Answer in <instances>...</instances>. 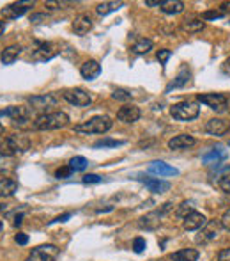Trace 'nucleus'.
Segmentation results:
<instances>
[{
	"label": "nucleus",
	"mask_w": 230,
	"mask_h": 261,
	"mask_svg": "<svg viewBox=\"0 0 230 261\" xmlns=\"http://www.w3.org/2000/svg\"><path fill=\"white\" fill-rule=\"evenodd\" d=\"M221 71H223L225 75H230V57L227 59L225 62H223V64H221Z\"/></svg>",
	"instance_id": "obj_46"
},
{
	"label": "nucleus",
	"mask_w": 230,
	"mask_h": 261,
	"mask_svg": "<svg viewBox=\"0 0 230 261\" xmlns=\"http://www.w3.org/2000/svg\"><path fill=\"white\" fill-rule=\"evenodd\" d=\"M112 98L120 100V102H128V100H131V93H128L126 89H115L114 93H112Z\"/></svg>",
	"instance_id": "obj_33"
},
{
	"label": "nucleus",
	"mask_w": 230,
	"mask_h": 261,
	"mask_svg": "<svg viewBox=\"0 0 230 261\" xmlns=\"http://www.w3.org/2000/svg\"><path fill=\"white\" fill-rule=\"evenodd\" d=\"M161 11L165 14H179L184 11V2L181 0H166L161 4Z\"/></svg>",
	"instance_id": "obj_26"
},
{
	"label": "nucleus",
	"mask_w": 230,
	"mask_h": 261,
	"mask_svg": "<svg viewBox=\"0 0 230 261\" xmlns=\"http://www.w3.org/2000/svg\"><path fill=\"white\" fill-rule=\"evenodd\" d=\"M206 224H207L206 215L198 213V211H193V213L188 215V217L183 220V226L186 231H197V229H202Z\"/></svg>",
	"instance_id": "obj_14"
},
{
	"label": "nucleus",
	"mask_w": 230,
	"mask_h": 261,
	"mask_svg": "<svg viewBox=\"0 0 230 261\" xmlns=\"http://www.w3.org/2000/svg\"><path fill=\"white\" fill-rule=\"evenodd\" d=\"M198 102H202L204 105H207L211 110H216V112H225L227 107H229V100H227L223 94H218V93L200 94V96H198Z\"/></svg>",
	"instance_id": "obj_5"
},
{
	"label": "nucleus",
	"mask_w": 230,
	"mask_h": 261,
	"mask_svg": "<svg viewBox=\"0 0 230 261\" xmlns=\"http://www.w3.org/2000/svg\"><path fill=\"white\" fill-rule=\"evenodd\" d=\"M189 80H191V71H189L188 66H183L175 77V80L168 85V89H174V87H184V85L189 84Z\"/></svg>",
	"instance_id": "obj_22"
},
{
	"label": "nucleus",
	"mask_w": 230,
	"mask_h": 261,
	"mask_svg": "<svg viewBox=\"0 0 230 261\" xmlns=\"http://www.w3.org/2000/svg\"><path fill=\"white\" fill-rule=\"evenodd\" d=\"M218 186H220L225 194H230V174H223V176L220 178V182H218Z\"/></svg>",
	"instance_id": "obj_34"
},
{
	"label": "nucleus",
	"mask_w": 230,
	"mask_h": 261,
	"mask_svg": "<svg viewBox=\"0 0 230 261\" xmlns=\"http://www.w3.org/2000/svg\"><path fill=\"white\" fill-rule=\"evenodd\" d=\"M30 7H34V0H27V2H14V4L5 5L4 9H2V16L7 20H14V18H20L23 14L27 13Z\"/></svg>",
	"instance_id": "obj_8"
},
{
	"label": "nucleus",
	"mask_w": 230,
	"mask_h": 261,
	"mask_svg": "<svg viewBox=\"0 0 230 261\" xmlns=\"http://www.w3.org/2000/svg\"><path fill=\"white\" fill-rule=\"evenodd\" d=\"M23 222V213H18L16 215V217H14V220H13V226H16V228H18L20 224Z\"/></svg>",
	"instance_id": "obj_48"
},
{
	"label": "nucleus",
	"mask_w": 230,
	"mask_h": 261,
	"mask_svg": "<svg viewBox=\"0 0 230 261\" xmlns=\"http://www.w3.org/2000/svg\"><path fill=\"white\" fill-rule=\"evenodd\" d=\"M114 206H106V208H97V213H105V211H112Z\"/></svg>",
	"instance_id": "obj_49"
},
{
	"label": "nucleus",
	"mask_w": 230,
	"mask_h": 261,
	"mask_svg": "<svg viewBox=\"0 0 230 261\" xmlns=\"http://www.w3.org/2000/svg\"><path fill=\"white\" fill-rule=\"evenodd\" d=\"M62 5H68V2H57V0H50V2H45V7H48V9H64Z\"/></svg>",
	"instance_id": "obj_40"
},
{
	"label": "nucleus",
	"mask_w": 230,
	"mask_h": 261,
	"mask_svg": "<svg viewBox=\"0 0 230 261\" xmlns=\"http://www.w3.org/2000/svg\"><path fill=\"white\" fill-rule=\"evenodd\" d=\"M149 173L158 174L160 178H165V176H177L179 171L165 162H151V165H149Z\"/></svg>",
	"instance_id": "obj_15"
},
{
	"label": "nucleus",
	"mask_w": 230,
	"mask_h": 261,
	"mask_svg": "<svg viewBox=\"0 0 230 261\" xmlns=\"http://www.w3.org/2000/svg\"><path fill=\"white\" fill-rule=\"evenodd\" d=\"M195 211V206H193V201H184V203H181L179 208H177V211H175V215L179 217V219H186L188 215H191Z\"/></svg>",
	"instance_id": "obj_30"
},
{
	"label": "nucleus",
	"mask_w": 230,
	"mask_h": 261,
	"mask_svg": "<svg viewBox=\"0 0 230 261\" xmlns=\"http://www.w3.org/2000/svg\"><path fill=\"white\" fill-rule=\"evenodd\" d=\"M200 114L197 102H179L170 107V116L177 121H193Z\"/></svg>",
	"instance_id": "obj_3"
},
{
	"label": "nucleus",
	"mask_w": 230,
	"mask_h": 261,
	"mask_svg": "<svg viewBox=\"0 0 230 261\" xmlns=\"http://www.w3.org/2000/svg\"><path fill=\"white\" fill-rule=\"evenodd\" d=\"M4 30H5V22H0V36L4 34Z\"/></svg>",
	"instance_id": "obj_50"
},
{
	"label": "nucleus",
	"mask_w": 230,
	"mask_h": 261,
	"mask_svg": "<svg viewBox=\"0 0 230 261\" xmlns=\"http://www.w3.org/2000/svg\"><path fill=\"white\" fill-rule=\"evenodd\" d=\"M220 224H221V228H223V229H227V231H230V208L225 211V213L221 215Z\"/></svg>",
	"instance_id": "obj_39"
},
{
	"label": "nucleus",
	"mask_w": 230,
	"mask_h": 261,
	"mask_svg": "<svg viewBox=\"0 0 230 261\" xmlns=\"http://www.w3.org/2000/svg\"><path fill=\"white\" fill-rule=\"evenodd\" d=\"M204 27H206V22H204V20H184L183 22V30L189 34L200 32Z\"/></svg>",
	"instance_id": "obj_28"
},
{
	"label": "nucleus",
	"mask_w": 230,
	"mask_h": 261,
	"mask_svg": "<svg viewBox=\"0 0 230 261\" xmlns=\"http://www.w3.org/2000/svg\"><path fill=\"white\" fill-rule=\"evenodd\" d=\"M216 171H230V165H223V167H216Z\"/></svg>",
	"instance_id": "obj_51"
},
{
	"label": "nucleus",
	"mask_w": 230,
	"mask_h": 261,
	"mask_svg": "<svg viewBox=\"0 0 230 261\" xmlns=\"http://www.w3.org/2000/svg\"><path fill=\"white\" fill-rule=\"evenodd\" d=\"M142 116V112L140 108L135 107V105H124V107H120L119 112H117V119L122 123H135L140 119Z\"/></svg>",
	"instance_id": "obj_13"
},
{
	"label": "nucleus",
	"mask_w": 230,
	"mask_h": 261,
	"mask_svg": "<svg viewBox=\"0 0 230 261\" xmlns=\"http://www.w3.org/2000/svg\"><path fill=\"white\" fill-rule=\"evenodd\" d=\"M218 261H230V247L220 251V254H218Z\"/></svg>",
	"instance_id": "obj_43"
},
{
	"label": "nucleus",
	"mask_w": 230,
	"mask_h": 261,
	"mask_svg": "<svg viewBox=\"0 0 230 261\" xmlns=\"http://www.w3.org/2000/svg\"><path fill=\"white\" fill-rule=\"evenodd\" d=\"M138 182H142L143 185L147 186L149 190L154 192V194H165V192L170 190V183L165 182V180H160V178H149V176H138Z\"/></svg>",
	"instance_id": "obj_11"
},
{
	"label": "nucleus",
	"mask_w": 230,
	"mask_h": 261,
	"mask_svg": "<svg viewBox=\"0 0 230 261\" xmlns=\"http://www.w3.org/2000/svg\"><path fill=\"white\" fill-rule=\"evenodd\" d=\"M60 53L59 47L55 43H37V47L32 52V59L37 62H45L50 61L53 57H57Z\"/></svg>",
	"instance_id": "obj_4"
},
{
	"label": "nucleus",
	"mask_w": 230,
	"mask_h": 261,
	"mask_svg": "<svg viewBox=\"0 0 230 261\" xmlns=\"http://www.w3.org/2000/svg\"><path fill=\"white\" fill-rule=\"evenodd\" d=\"M57 254H59V249L55 245H41L34 249L25 261H55Z\"/></svg>",
	"instance_id": "obj_7"
},
{
	"label": "nucleus",
	"mask_w": 230,
	"mask_h": 261,
	"mask_svg": "<svg viewBox=\"0 0 230 261\" xmlns=\"http://www.w3.org/2000/svg\"><path fill=\"white\" fill-rule=\"evenodd\" d=\"M4 133V126H2V123H0V135Z\"/></svg>",
	"instance_id": "obj_54"
},
{
	"label": "nucleus",
	"mask_w": 230,
	"mask_h": 261,
	"mask_svg": "<svg viewBox=\"0 0 230 261\" xmlns=\"http://www.w3.org/2000/svg\"><path fill=\"white\" fill-rule=\"evenodd\" d=\"M80 73H82V77L85 80H94L99 77V73H101V64L97 61L83 62L82 68H80Z\"/></svg>",
	"instance_id": "obj_19"
},
{
	"label": "nucleus",
	"mask_w": 230,
	"mask_h": 261,
	"mask_svg": "<svg viewBox=\"0 0 230 261\" xmlns=\"http://www.w3.org/2000/svg\"><path fill=\"white\" fill-rule=\"evenodd\" d=\"M112 128V119L108 116H94L89 121L74 126V131L80 135H92V133H106Z\"/></svg>",
	"instance_id": "obj_1"
},
{
	"label": "nucleus",
	"mask_w": 230,
	"mask_h": 261,
	"mask_svg": "<svg viewBox=\"0 0 230 261\" xmlns=\"http://www.w3.org/2000/svg\"><path fill=\"white\" fill-rule=\"evenodd\" d=\"M151 50H152V41L151 39H145V37L138 39L133 47H131V52L137 53V55H143V53H147V52H151Z\"/></svg>",
	"instance_id": "obj_29"
},
{
	"label": "nucleus",
	"mask_w": 230,
	"mask_h": 261,
	"mask_svg": "<svg viewBox=\"0 0 230 261\" xmlns=\"http://www.w3.org/2000/svg\"><path fill=\"white\" fill-rule=\"evenodd\" d=\"M145 247H147V243H145L143 238H135L133 240V251L137 252V254H140V252L145 251Z\"/></svg>",
	"instance_id": "obj_35"
},
{
	"label": "nucleus",
	"mask_w": 230,
	"mask_h": 261,
	"mask_svg": "<svg viewBox=\"0 0 230 261\" xmlns=\"http://www.w3.org/2000/svg\"><path fill=\"white\" fill-rule=\"evenodd\" d=\"M14 242L18 243V245H27L28 243V236L25 233H18L14 236Z\"/></svg>",
	"instance_id": "obj_42"
},
{
	"label": "nucleus",
	"mask_w": 230,
	"mask_h": 261,
	"mask_svg": "<svg viewBox=\"0 0 230 261\" xmlns=\"http://www.w3.org/2000/svg\"><path fill=\"white\" fill-rule=\"evenodd\" d=\"M62 96H64L66 102H69L74 107H89L92 103L91 94L85 93L83 89H68L62 93Z\"/></svg>",
	"instance_id": "obj_6"
},
{
	"label": "nucleus",
	"mask_w": 230,
	"mask_h": 261,
	"mask_svg": "<svg viewBox=\"0 0 230 261\" xmlns=\"http://www.w3.org/2000/svg\"><path fill=\"white\" fill-rule=\"evenodd\" d=\"M103 178L97 176V174H85V176L82 178V183H85V185H89V183H101Z\"/></svg>",
	"instance_id": "obj_38"
},
{
	"label": "nucleus",
	"mask_w": 230,
	"mask_h": 261,
	"mask_svg": "<svg viewBox=\"0 0 230 261\" xmlns=\"http://www.w3.org/2000/svg\"><path fill=\"white\" fill-rule=\"evenodd\" d=\"M220 226L221 224L218 220H207V224L202 228V236L197 238V242H209V240H214L220 233Z\"/></svg>",
	"instance_id": "obj_16"
},
{
	"label": "nucleus",
	"mask_w": 230,
	"mask_h": 261,
	"mask_svg": "<svg viewBox=\"0 0 230 261\" xmlns=\"http://www.w3.org/2000/svg\"><path fill=\"white\" fill-rule=\"evenodd\" d=\"M0 116H7L18 123L28 121V117L32 116V108L30 107H7L4 112H0Z\"/></svg>",
	"instance_id": "obj_12"
},
{
	"label": "nucleus",
	"mask_w": 230,
	"mask_h": 261,
	"mask_svg": "<svg viewBox=\"0 0 230 261\" xmlns=\"http://www.w3.org/2000/svg\"><path fill=\"white\" fill-rule=\"evenodd\" d=\"M160 219H161V213L160 211H152V213L145 215L142 219L138 220V226L142 229H156L160 226Z\"/></svg>",
	"instance_id": "obj_20"
},
{
	"label": "nucleus",
	"mask_w": 230,
	"mask_h": 261,
	"mask_svg": "<svg viewBox=\"0 0 230 261\" xmlns=\"http://www.w3.org/2000/svg\"><path fill=\"white\" fill-rule=\"evenodd\" d=\"M170 55H172V52L170 50H166V48H163V50H158V53H156V57H158V61L161 62V64H165L168 59H170Z\"/></svg>",
	"instance_id": "obj_37"
},
{
	"label": "nucleus",
	"mask_w": 230,
	"mask_h": 261,
	"mask_svg": "<svg viewBox=\"0 0 230 261\" xmlns=\"http://www.w3.org/2000/svg\"><path fill=\"white\" fill-rule=\"evenodd\" d=\"M227 158V151L223 148H214L211 151H207L206 155L202 157L204 163H220L221 160Z\"/></svg>",
	"instance_id": "obj_24"
},
{
	"label": "nucleus",
	"mask_w": 230,
	"mask_h": 261,
	"mask_svg": "<svg viewBox=\"0 0 230 261\" xmlns=\"http://www.w3.org/2000/svg\"><path fill=\"white\" fill-rule=\"evenodd\" d=\"M43 20H46V14H43V13H37V14H32V16H30V22H32V24H39V22H43Z\"/></svg>",
	"instance_id": "obj_44"
},
{
	"label": "nucleus",
	"mask_w": 230,
	"mask_h": 261,
	"mask_svg": "<svg viewBox=\"0 0 230 261\" xmlns=\"http://www.w3.org/2000/svg\"><path fill=\"white\" fill-rule=\"evenodd\" d=\"M204 131L211 137H223L227 131H230V123L225 119H220V117H214V119H209L206 123Z\"/></svg>",
	"instance_id": "obj_9"
},
{
	"label": "nucleus",
	"mask_w": 230,
	"mask_h": 261,
	"mask_svg": "<svg viewBox=\"0 0 230 261\" xmlns=\"http://www.w3.org/2000/svg\"><path fill=\"white\" fill-rule=\"evenodd\" d=\"M74 171L69 165H66V167H60L57 169V173H55V178H59V180H64V178H69L71 174H73Z\"/></svg>",
	"instance_id": "obj_36"
},
{
	"label": "nucleus",
	"mask_w": 230,
	"mask_h": 261,
	"mask_svg": "<svg viewBox=\"0 0 230 261\" xmlns=\"http://www.w3.org/2000/svg\"><path fill=\"white\" fill-rule=\"evenodd\" d=\"M124 140H115V139H103L94 142V148H117V146H122Z\"/></svg>",
	"instance_id": "obj_32"
},
{
	"label": "nucleus",
	"mask_w": 230,
	"mask_h": 261,
	"mask_svg": "<svg viewBox=\"0 0 230 261\" xmlns=\"http://www.w3.org/2000/svg\"><path fill=\"white\" fill-rule=\"evenodd\" d=\"M22 50H23V48L20 47V45H9V47L2 52V57H0V59H2V62H4V64L9 66V64H13L16 59H18V55L22 53Z\"/></svg>",
	"instance_id": "obj_23"
},
{
	"label": "nucleus",
	"mask_w": 230,
	"mask_h": 261,
	"mask_svg": "<svg viewBox=\"0 0 230 261\" xmlns=\"http://www.w3.org/2000/svg\"><path fill=\"white\" fill-rule=\"evenodd\" d=\"M28 105H30L32 110H46V108H50V107H55L57 96L51 93L32 96V98H28Z\"/></svg>",
	"instance_id": "obj_10"
},
{
	"label": "nucleus",
	"mask_w": 230,
	"mask_h": 261,
	"mask_svg": "<svg viewBox=\"0 0 230 261\" xmlns=\"http://www.w3.org/2000/svg\"><path fill=\"white\" fill-rule=\"evenodd\" d=\"M87 165H89L87 158H83V157H74V158L69 160V167L73 169L74 173H76V171H83V169H87Z\"/></svg>",
	"instance_id": "obj_31"
},
{
	"label": "nucleus",
	"mask_w": 230,
	"mask_h": 261,
	"mask_svg": "<svg viewBox=\"0 0 230 261\" xmlns=\"http://www.w3.org/2000/svg\"><path fill=\"white\" fill-rule=\"evenodd\" d=\"M122 5H124L122 2H103V4H97L96 13L99 16H106V14L114 13V11H119Z\"/></svg>",
	"instance_id": "obj_27"
},
{
	"label": "nucleus",
	"mask_w": 230,
	"mask_h": 261,
	"mask_svg": "<svg viewBox=\"0 0 230 261\" xmlns=\"http://www.w3.org/2000/svg\"><path fill=\"white\" fill-rule=\"evenodd\" d=\"M172 261H197L198 260V251L197 249H181L177 252L170 254Z\"/></svg>",
	"instance_id": "obj_21"
},
{
	"label": "nucleus",
	"mask_w": 230,
	"mask_h": 261,
	"mask_svg": "<svg viewBox=\"0 0 230 261\" xmlns=\"http://www.w3.org/2000/svg\"><path fill=\"white\" fill-rule=\"evenodd\" d=\"M91 28H92V18L89 16V14H78V16L73 20L74 34H78V36H85V34H89Z\"/></svg>",
	"instance_id": "obj_17"
},
{
	"label": "nucleus",
	"mask_w": 230,
	"mask_h": 261,
	"mask_svg": "<svg viewBox=\"0 0 230 261\" xmlns=\"http://www.w3.org/2000/svg\"><path fill=\"white\" fill-rule=\"evenodd\" d=\"M229 146H230V140H229Z\"/></svg>",
	"instance_id": "obj_55"
},
{
	"label": "nucleus",
	"mask_w": 230,
	"mask_h": 261,
	"mask_svg": "<svg viewBox=\"0 0 230 261\" xmlns=\"http://www.w3.org/2000/svg\"><path fill=\"white\" fill-rule=\"evenodd\" d=\"M7 210V205H2V203H0V213H2V211H5Z\"/></svg>",
	"instance_id": "obj_52"
},
{
	"label": "nucleus",
	"mask_w": 230,
	"mask_h": 261,
	"mask_svg": "<svg viewBox=\"0 0 230 261\" xmlns=\"http://www.w3.org/2000/svg\"><path fill=\"white\" fill-rule=\"evenodd\" d=\"M68 123L69 117L64 112H46L36 117L34 128L36 130H59V128H64Z\"/></svg>",
	"instance_id": "obj_2"
},
{
	"label": "nucleus",
	"mask_w": 230,
	"mask_h": 261,
	"mask_svg": "<svg viewBox=\"0 0 230 261\" xmlns=\"http://www.w3.org/2000/svg\"><path fill=\"white\" fill-rule=\"evenodd\" d=\"M2 231H4V224H2V220H0V235H2Z\"/></svg>",
	"instance_id": "obj_53"
},
{
	"label": "nucleus",
	"mask_w": 230,
	"mask_h": 261,
	"mask_svg": "<svg viewBox=\"0 0 230 261\" xmlns=\"http://www.w3.org/2000/svg\"><path fill=\"white\" fill-rule=\"evenodd\" d=\"M16 190H18V183L14 180L11 178L0 180V197H11Z\"/></svg>",
	"instance_id": "obj_25"
},
{
	"label": "nucleus",
	"mask_w": 230,
	"mask_h": 261,
	"mask_svg": "<svg viewBox=\"0 0 230 261\" xmlns=\"http://www.w3.org/2000/svg\"><path fill=\"white\" fill-rule=\"evenodd\" d=\"M161 4H163L161 0H145V5H149V7H154V5H160L161 7Z\"/></svg>",
	"instance_id": "obj_47"
},
{
	"label": "nucleus",
	"mask_w": 230,
	"mask_h": 261,
	"mask_svg": "<svg viewBox=\"0 0 230 261\" xmlns=\"http://www.w3.org/2000/svg\"><path fill=\"white\" fill-rule=\"evenodd\" d=\"M71 219V213H64V215H59V217H55V219L51 220L50 224H53V222H66V220H69Z\"/></svg>",
	"instance_id": "obj_45"
},
{
	"label": "nucleus",
	"mask_w": 230,
	"mask_h": 261,
	"mask_svg": "<svg viewBox=\"0 0 230 261\" xmlns=\"http://www.w3.org/2000/svg\"><path fill=\"white\" fill-rule=\"evenodd\" d=\"M223 16V13H218V11H206L202 14V20H218Z\"/></svg>",
	"instance_id": "obj_41"
},
{
	"label": "nucleus",
	"mask_w": 230,
	"mask_h": 261,
	"mask_svg": "<svg viewBox=\"0 0 230 261\" xmlns=\"http://www.w3.org/2000/svg\"><path fill=\"white\" fill-rule=\"evenodd\" d=\"M195 137L188 135V133H181V135H175L174 139L168 140V148L170 149H188L191 146H195Z\"/></svg>",
	"instance_id": "obj_18"
}]
</instances>
